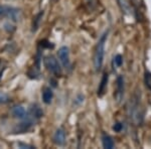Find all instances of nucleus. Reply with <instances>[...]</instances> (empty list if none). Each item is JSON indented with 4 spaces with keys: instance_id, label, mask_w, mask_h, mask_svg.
<instances>
[{
    "instance_id": "5",
    "label": "nucleus",
    "mask_w": 151,
    "mask_h": 149,
    "mask_svg": "<svg viewBox=\"0 0 151 149\" xmlns=\"http://www.w3.org/2000/svg\"><path fill=\"white\" fill-rule=\"evenodd\" d=\"M11 113L13 115V117H15L17 119H21V120L26 119V117H27V112H26V110L22 106L13 107L11 110Z\"/></svg>"
},
{
    "instance_id": "12",
    "label": "nucleus",
    "mask_w": 151,
    "mask_h": 149,
    "mask_svg": "<svg viewBox=\"0 0 151 149\" xmlns=\"http://www.w3.org/2000/svg\"><path fill=\"white\" fill-rule=\"evenodd\" d=\"M42 111L40 110V107L35 106L33 107V108H31V115H32V117H35V118H40L41 116H42Z\"/></svg>"
},
{
    "instance_id": "1",
    "label": "nucleus",
    "mask_w": 151,
    "mask_h": 149,
    "mask_svg": "<svg viewBox=\"0 0 151 149\" xmlns=\"http://www.w3.org/2000/svg\"><path fill=\"white\" fill-rule=\"evenodd\" d=\"M107 37H108V31L105 32L101 36V38H100L98 43H97L96 50H95V57H94V65H95V69L97 71L101 69L102 66H103L104 55H105V43H106Z\"/></svg>"
},
{
    "instance_id": "10",
    "label": "nucleus",
    "mask_w": 151,
    "mask_h": 149,
    "mask_svg": "<svg viewBox=\"0 0 151 149\" xmlns=\"http://www.w3.org/2000/svg\"><path fill=\"white\" fill-rule=\"evenodd\" d=\"M52 97H53V93L52 91V89L50 88H45L42 92V101L43 103L45 104H50L52 100Z\"/></svg>"
},
{
    "instance_id": "8",
    "label": "nucleus",
    "mask_w": 151,
    "mask_h": 149,
    "mask_svg": "<svg viewBox=\"0 0 151 149\" xmlns=\"http://www.w3.org/2000/svg\"><path fill=\"white\" fill-rule=\"evenodd\" d=\"M32 125H33L32 121H30V120L24 121L22 123L19 124V125H17V127H16V129H15V133H24V132L28 131Z\"/></svg>"
},
{
    "instance_id": "6",
    "label": "nucleus",
    "mask_w": 151,
    "mask_h": 149,
    "mask_svg": "<svg viewBox=\"0 0 151 149\" xmlns=\"http://www.w3.org/2000/svg\"><path fill=\"white\" fill-rule=\"evenodd\" d=\"M53 142L58 146H63L65 142V132L63 129H58L53 135Z\"/></svg>"
},
{
    "instance_id": "9",
    "label": "nucleus",
    "mask_w": 151,
    "mask_h": 149,
    "mask_svg": "<svg viewBox=\"0 0 151 149\" xmlns=\"http://www.w3.org/2000/svg\"><path fill=\"white\" fill-rule=\"evenodd\" d=\"M124 94V79L122 76L118 77L117 79V98L119 100L121 99V97Z\"/></svg>"
},
{
    "instance_id": "11",
    "label": "nucleus",
    "mask_w": 151,
    "mask_h": 149,
    "mask_svg": "<svg viewBox=\"0 0 151 149\" xmlns=\"http://www.w3.org/2000/svg\"><path fill=\"white\" fill-rule=\"evenodd\" d=\"M102 144H103V147L106 149H112L114 147V141L111 136L109 135H103V137H102Z\"/></svg>"
},
{
    "instance_id": "2",
    "label": "nucleus",
    "mask_w": 151,
    "mask_h": 149,
    "mask_svg": "<svg viewBox=\"0 0 151 149\" xmlns=\"http://www.w3.org/2000/svg\"><path fill=\"white\" fill-rule=\"evenodd\" d=\"M43 63H45V67L47 68V70L48 72L52 73V74L55 75V76L62 75V68H60V66L58 65V62L55 57L48 55V57L45 58Z\"/></svg>"
},
{
    "instance_id": "14",
    "label": "nucleus",
    "mask_w": 151,
    "mask_h": 149,
    "mask_svg": "<svg viewBox=\"0 0 151 149\" xmlns=\"http://www.w3.org/2000/svg\"><path fill=\"white\" fill-rule=\"evenodd\" d=\"M114 63H115L116 67H121L123 63V58L121 55H117L115 58H114Z\"/></svg>"
},
{
    "instance_id": "17",
    "label": "nucleus",
    "mask_w": 151,
    "mask_h": 149,
    "mask_svg": "<svg viewBox=\"0 0 151 149\" xmlns=\"http://www.w3.org/2000/svg\"><path fill=\"white\" fill-rule=\"evenodd\" d=\"M21 148H33V146L28 145V144H18Z\"/></svg>"
},
{
    "instance_id": "4",
    "label": "nucleus",
    "mask_w": 151,
    "mask_h": 149,
    "mask_svg": "<svg viewBox=\"0 0 151 149\" xmlns=\"http://www.w3.org/2000/svg\"><path fill=\"white\" fill-rule=\"evenodd\" d=\"M58 58L62 65L65 69H69L70 67V50L67 46H62L58 52Z\"/></svg>"
},
{
    "instance_id": "16",
    "label": "nucleus",
    "mask_w": 151,
    "mask_h": 149,
    "mask_svg": "<svg viewBox=\"0 0 151 149\" xmlns=\"http://www.w3.org/2000/svg\"><path fill=\"white\" fill-rule=\"evenodd\" d=\"M123 129V125H122V123H116L115 125L113 126V130L115 131V132H121V130Z\"/></svg>"
},
{
    "instance_id": "7",
    "label": "nucleus",
    "mask_w": 151,
    "mask_h": 149,
    "mask_svg": "<svg viewBox=\"0 0 151 149\" xmlns=\"http://www.w3.org/2000/svg\"><path fill=\"white\" fill-rule=\"evenodd\" d=\"M108 80H109V75L107 73H105L103 75V78L101 80V83L99 85V88H98V96L99 97H102L103 95L105 94V91H106V88H107V84H108Z\"/></svg>"
},
{
    "instance_id": "15",
    "label": "nucleus",
    "mask_w": 151,
    "mask_h": 149,
    "mask_svg": "<svg viewBox=\"0 0 151 149\" xmlns=\"http://www.w3.org/2000/svg\"><path fill=\"white\" fill-rule=\"evenodd\" d=\"M43 15V11L37 14V16L35 17V23H33V30H36V28L38 27V24L40 22V17Z\"/></svg>"
},
{
    "instance_id": "13",
    "label": "nucleus",
    "mask_w": 151,
    "mask_h": 149,
    "mask_svg": "<svg viewBox=\"0 0 151 149\" xmlns=\"http://www.w3.org/2000/svg\"><path fill=\"white\" fill-rule=\"evenodd\" d=\"M9 97L8 95L5 94L3 92H0V104H6L9 102Z\"/></svg>"
},
{
    "instance_id": "3",
    "label": "nucleus",
    "mask_w": 151,
    "mask_h": 149,
    "mask_svg": "<svg viewBox=\"0 0 151 149\" xmlns=\"http://www.w3.org/2000/svg\"><path fill=\"white\" fill-rule=\"evenodd\" d=\"M4 17L10 18L13 21H18L20 19V11L14 7L0 5V18Z\"/></svg>"
}]
</instances>
